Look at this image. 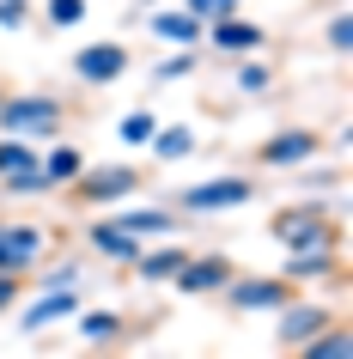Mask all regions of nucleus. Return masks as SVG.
<instances>
[{
  "label": "nucleus",
  "instance_id": "13",
  "mask_svg": "<svg viewBox=\"0 0 353 359\" xmlns=\"http://www.w3.org/2000/svg\"><path fill=\"white\" fill-rule=\"evenodd\" d=\"M147 31L159 43H171V49H201V37H207V25L189 13V6H147Z\"/></svg>",
  "mask_w": 353,
  "mask_h": 359
},
{
  "label": "nucleus",
  "instance_id": "14",
  "mask_svg": "<svg viewBox=\"0 0 353 359\" xmlns=\"http://www.w3.org/2000/svg\"><path fill=\"white\" fill-rule=\"evenodd\" d=\"M262 43H268V31H262L256 19H244V13H232V19H213V25H207L201 49H213V55H256Z\"/></svg>",
  "mask_w": 353,
  "mask_h": 359
},
{
  "label": "nucleus",
  "instance_id": "20",
  "mask_svg": "<svg viewBox=\"0 0 353 359\" xmlns=\"http://www.w3.org/2000/svg\"><path fill=\"white\" fill-rule=\"evenodd\" d=\"M347 353H353V329H347V317L329 323L323 335H311L305 347H298V359H347Z\"/></svg>",
  "mask_w": 353,
  "mask_h": 359
},
{
  "label": "nucleus",
  "instance_id": "17",
  "mask_svg": "<svg viewBox=\"0 0 353 359\" xmlns=\"http://www.w3.org/2000/svg\"><path fill=\"white\" fill-rule=\"evenodd\" d=\"M110 219H116L122 231H134V238H171L183 213L171 208V201H159V208H128V201H116V208H110Z\"/></svg>",
  "mask_w": 353,
  "mask_h": 359
},
{
  "label": "nucleus",
  "instance_id": "16",
  "mask_svg": "<svg viewBox=\"0 0 353 359\" xmlns=\"http://www.w3.org/2000/svg\"><path fill=\"white\" fill-rule=\"evenodd\" d=\"M86 244H92V256H104V262H116V268H128L134 256H140V244H147V238L122 231L110 213H104V219H92V226H86Z\"/></svg>",
  "mask_w": 353,
  "mask_h": 359
},
{
  "label": "nucleus",
  "instance_id": "29",
  "mask_svg": "<svg viewBox=\"0 0 353 359\" xmlns=\"http://www.w3.org/2000/svg\"><path fill=\"white\" fill-rule=\"evenodd\" d=\"M183 6H189V13H195L201 25H213V19H232L244 0H183Z\"/></svg>",
  "mask_w": 353,
  "mask_h": 359
},
{
  "label": "nucleus",
  "instance_id": "11",
  "mask_svg": "<svg viewBox=\"0 0 353 359\" xmlns=\"http://www.w3.org/2000/svg\"><path fill=\"white\" fill-rule=\"evenodd\" d=\"M128 61H134L128 43H79L67 67H74L79 86H116V79L128 74Z\"/></svg>",
  "mask_w": 353,
  "mask_h": 359
},
{
  "label": "nucleus",
  "instance_id": "25",
  "mask_svg": "<svg viewBox=\"0 0 353 359\" xmlns=\"http://www.w3.org/2000/svg\"><path fill=\"white\" fill-rule=\"evenodd\" d=\"M86 13H92V0H49L43 6V25L49 31H74V25H86Z\"/></svg>",
  "mask_w": 353,
  "mask_h": 359
},
{
  "label": "nucleus",
  "instance_id": "19",
  "mask_svg": "<svg viewBox=\"0 0 353 359\" xmlns=\"http://www.w3.org/2000/svg\"><path fill=\"white\" fill-rule=\"evenodd\" d=\"M147 147H152V158H159V165H177V158H189V152L201 147V140H195V128H189V122H171V128L159 122Z\"/></svg>",
  "mask_w": 353,
  "mask_h": 359
},
{
  "label": "nucleus",
  "instance_id": "26",
  "mask_svg": "<svg viewBox=\"0 0 353 359\" xmlns=\"http://www.w3.org/2000/svg\"><path fill=\"white\" fill-rule=\"evenodd\" d=\"M152 128H159V116H152V110H128L122 122H116V140H122V147H147Z\"/></svg>",
  "mask_w": 353,
  "mask_h": 359
},
{
  "label": "nucleus",
  "instance_id": "33",
  "mask_svg": "<svg viewBox=\"0 0 353 359\" xmlns=\"http://www.w3.org/2000/svg\"><path fill=\"white\" fill-rule=\"evenodd\" d=\"M0 97H6V86H0Z\"/></svg>",
  "mask_w": 353,
  "mask_h": 359
},
{
  "label": "nucleus",
  "instance_id": "22",
  "mask_svg": "<svg viewBox=\"0 0 353 359\" xmlns=\"http://www.w3.org/2000/svg\"><path fill=\"white\" fill-rule=\"evenodd\" d=\"M37 158H43V147H37V140H25V134H0V177H6V170L37 165Z\"/></svg>",
  "mask_w": 353,
  "mask_h": 359
},
{
  "label": "nucleus",
  "instance_id": "4",
  "mask_svg": "<svg viewBox=\"0 0 353 359\" xmlns=\"http://www.w3.org/2000/svg\"><path fill=\"white\" fill-rule=\"evenodd\" d=\"M305 286L286 280V274H232V280L220 286L225 311H238V317H262V311H280L286 299H298Z\"/></svg>",
  "mask_w": 353,
  "mask_h": 359
},
{
  "label": "nucleus",
  "instance_id": "28",
  "mask_svg": "<svg viewBox=\"0 0 353 359\" xmlns=\"http://www.w3.org/2000/svg\"><path fill=\"white\" fill-rule=\"evenodd\" d=\"M25 292H31V274H0V317H13Z\"/></svg>",
  "mask_w": 353,
  "mask_h": 359
},
{
  "label": "nucleus",
  "instance_id": "2",
  "mask_svg": "<svg viewBox=\"0 0 353 359\" xmlns=\"http://www.w3.org/2000/svg\"><path fill=\"white\" fill-rule=\"evenodd\" d=\"M268 238L280 250H298V244H341V219H335L323 201H286V208L268 213Z\"/></svg>",
  "mask_w": 353,
  "mask_h": 359
},
{
  "label": "nucleus",
  "instance_id": "32",
  "mask_svg": "<svg viewBox=\"0 0 353 359\" xmlns=\"http://www.w3.org/2000/svg\"><path fill=\"white\" fill-rule=\"evenodd\" d=\"M140 6H159V0H140Z\"/></svg>",
  "mask_w": 353,
  "mask_h": 359
},
{
  "label": "nucleus",
  "instance_id": "6",
  "mask_svg": "<svg viewBox=\"0 0 353 359\" xmlns=\"http://www.w3.org/2000/svg\"><path fill=\"white\" fill-rule=\"evenodd\" d=\"M329 323H341V311H335V304L305 299V292H298V299H286V304L274 311V347H280V353H298V347H305L311 335H323Z\"/></svg>",
  "mask_w": 353,
  "mask_h": 359
},
{
  "label": "nucleus",
  "instance_id": "10",
  "mask_svg": "<svg viewBox=\"0 0 353 359\" xmlns=\"http://www.w3.org/2000/svg\"><path fill=\"white\" fill-rule=\"evenodd\" d=\"M49 256V231L43 226H6L0 219V274H37Z\"/></svg>",
  "mask_w": 353,
  "mask_h": 359
},
{
  "label": "nucleus",
  "instance_id": "18",
  "mask_svg": "<svg viewBox=\"0 0 353 359\" xmlns=\"http://www.w3.org/2000/svg\"><path fill=\"white\" fill-rule=\"evenodd\" d=\"M183 262H189V244H159V250L140 244V256L128 262V274H134V280H147V286H171Z\"/></svg>",
  "mask_w": 353,
  "mask_h": 359
},
{
  "label": "nucleus",
  "instance_id": "7",
  "mask_svg": "<svg viewBox=\"0 0 353 359\" xmlns=\"http://www.w3.org/2000/svg\"><path fill=\"white\" fill-rule=\"evenodd\" d=\"M317 158H323V134L317 128H280L250 147L256 170H298V165H317Z\"/></svg>",
  "mask_w": 353,
  "mask_h": 359
},
{
  "label": "nucleus",
  "instance_id": "9",
  "mask_svg": "<svg viewBox=\"0 0 353 359\" xmlns=\"http://www.w3.org/2000/svg\"><path fill=\"white\" fill-rule=\"evenodd\" d=\"M232 274H238V262H232V256H225V250H189V262L177 268V292H183V299H220V286L232 280Z\"/></svg>",
  "mask_w": 353,
  "mask_h": 359
},
{
  "label": "nucleus",
  "instance_id": "31",
  "mask_svg": "<svg viewBox=\"0 0 353 359\" xmlns=\"http://www.w3.org/2000/svg\"><path fill=\"white\" fill-rule=\"evenodd\" d=\"M31 25V0H0V31H25Z\"/></svg>",
  "mask_w": 353,
  "mask_h": 359
},
{
  "label": "nucleus",
  "instance_id": "23",
  "mask_svg": "<svg viewBox=\"0 0 353 359\" xmlns=\"http://www.w3.org/2000/svg\"><path fill=\"white\" fill-rule=\"evenodd\" d=\"M0 195H55V189H49L43 165H25V170H6L0 177Z\"/></svg>",
  "mask_w": 353,
  "mask_h": 359
},
{
  "label": "nucleus",
  "instance_id": "21",
  "mask_svg": "<svg viewBox=\"0 0 353 359\" xmlns=\"http://www.w3.org/2000/svg\"><path fill=\"white\" fill-rule=\"evenodd\" d=\"M37 165H43V177H49V189H67L79 170H86V152H79V147H49Z\"/></svg>",
  "mask_w": 353,
  "mask_h": 359
},
{
  "label": "nucleus",
  "instance_id": "30",
  "mask_svg": "<svg viewBox=\"0 0 353 359\" xmlns=\"http://www.w3.org/2000/svg\"><path fill=\"white\" fill-rule=\"evenodd\" d=\"M323 43H329V55H347V43H353V31H347V6H335V19H329V31H323Z\"/></svg>",
  "mask_w": 353,
  "mask_h": 359
},
{
  "label": "nucleus",
  "instance_id": "1",
  "mask_svg": "<svg viewBox=\"0 0 353 359\" xmlns=\"http://www.w3.org/2000/svg\"><path fill=\"white\" fill-rule=\"evenodd\" d=\"M67 97L55 92H6L0 97V134H25V140H55L67 128Z\"/></svg>",
  "mask_w": 353,
  "mask_h": 359
},
{
  "label": "nucleus",
  "instance_id": "5",
  "mask_svg": "<svg viewBox=\"0 0 353 359\" xmlns=\"http://www.w3.org/2000/svg\"><path fill=\"white\" fill-rule=\"evenodd\" d=\"M256 201V177H207V183H189V189H171V208L177 213H232Z\"/></svg>",
  "mask_w": 353,
  "mask_h": 359
},
{
  "label": "nucleus",
  "instance_id": "24",
  "mask_svg": "<svg viewBox=\"0 0 353 359\" xmlns=\"http://www.w3.org/2000/svg\"><path fill=\"white\" fill-rule=\"evenodd\" d=\"M274 61H244V67H238V92L244 97H268V92H274Z\"/></svg>",
  "mask_w": 353,
  "mask_h": 359
},
{
  "label": "nucleus",
  "instance_id": "15",
  "mask_svg": "<svg viewBox=\"0 0 353 359\" xmlns=\"http://www.w3.org/2000/svg\"><path fill=\"white\" fill-rule=\"evenodd\" d=\"M134 329L140 323L122 317V311H79V341L92 347V353H110V347H128Z\"/></svg>",
  "mask_w": 353,
  "mask_h": 359
},
{
  "label": "nucleus",
  "instance_id": "12",
  "mask_svg": "<svg viewBox=\"0 0 353 359\" xmlns=\"http://www.w3.org/2000/svg\"><path fill=\"white\" fill-rule=\"evenodd\" d=\"M86 311V299H79V286H37V299L19 311V335H37V329H49V323H67Z\"/></svg>",
  "mask_w": 353,
  "mask_h": 359
},
{
  "label": "nucleus",
  "instance_id": "3",
  "mask_svg": "<svg viewBox=\"0 0 353 359\" xmlns=\"http://www.w3.org/2000/svg\"><path fill=\"white\" fill-rule=\"evenodd\" d=\"M140 189H147L140 165H86L61 195H67V208H116V201H128Z\"/></svg>",
  "mask_w": 353,
  "mask_h": 359
},
{
  "label": "nucleus",
  "instance_id": "8",
  "mask_svg": "<svg viewBox=\"0 0 353 359\" xmlns=\"http://www.w3.org/2000/svg\"><path fill=\"white\" fill-rule=\"evenodd\" d=\"M280 274L298 286H341L347 280V256H341V244H298V250H286Z\"/></svg>",
  "mask_w": 353,
  "mask_h": 359
},
{
  "label": "nucleus",
  "instance_id": "27",
  "mask_svg": "<svg viewBox=\"0 0 353 359\" xmlns=\"http://www.w3.org/2000/svg\"><path fill=\"white\" fill-rule=\"evenodd\" d=\"M195 67H201V49H177L171 61H159V67H152V86H165V79H189Z\"/></svg>",
  "mask_w": 353,
  "mask_h": 359
}]
</instances>
